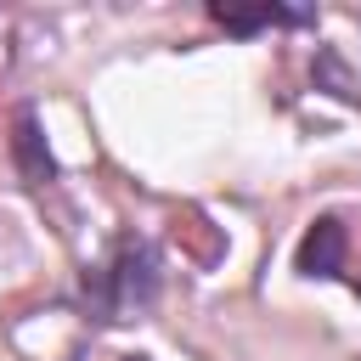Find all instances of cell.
<instances>
[{"label": "cell", "instance_id": "1", "mask_svg": "<svg viewBox=\"0 0 361 361\" xmlns=\"http://www.w3.org/2000/svg\"><path fill=\"white\" fill-rule=\"evenodd\" d=\"M152 293H158V254L141 237H118L113 259L85 282V299H90L96 322H124L141 305H152Z\"/></svg>", "mask_w": 361, "mask_h": 361}, {"label": "cell", "instance_id": "2", "mask_svg": "<svg viewBox=\"0 0 361 361\" xmlns=\"http://www.w3.org/2000/svg\"><path fill=\"white\" fill-rule=\"evenodd\" d=\"M293 265H299V276H344V282H355L350 276V254H344V220L338 214L310 220V231L299 237Z\"/></svg>", "mask_w": 361, "mask_h": 361}, {"label": "cell", "instance_id": "3", "mask_svg": "<svg viewBox=\"0 0 361 361\" xmlns=\"http://www.w3.org/2000/svg\"><path fill=\"white\" fill-rule=\"evenodd\" d=\"M220 28L231 34H254V28H293V23H310V11H293V6H259V11H231V6H214L209 11Z\"/></svg>", "mask_w": 361, "mask_h": 361}, {"label": "cell", "instance_id": "4", "mask_svg": "<svg viewBox=\"0 0 361 361\" xmlns=\"http://www.w3.org/2000/svg\"><path fill=\"white\" fill-rule=\"evenodd\" d=\"M11 147H17V158H23V175H28V186H51L56 164H51V152H45V135H39L34 113H23V118H17V135H11Z\"/></svg>", "mask_w": 361, "mask_h": 361}, {"label": "cell", "instance_id": "5", "mask_svg": "<svg viewBox=\"0 0 361 361\" xmlns=\"http://www.w3.org/2000/svg\"><path fill=\"white\" fill-rule=\"evenodd\" d=\"M124 361H147V355H124Z\"/></svg>", "mask_w": 361, "mask_h": 361}]
</instances>
